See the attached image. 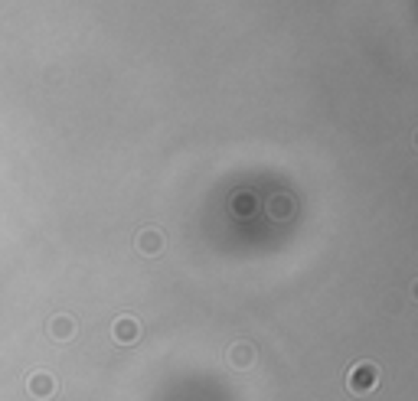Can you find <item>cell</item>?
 <instances>
[{"mask_svg":"<svg viewBox=\"0 0 418 401\" xmlns=\"http://www.w3.org/2000/svg\"><path fill=\"white\" fill-rule=\"evenodd\" d=\"M379 385V365L376 363H357L347 375V388L353 395H369Z\"/></svg>","mask_w":418,"mask_h":401,"instance_id":"1","label":"cell"},{"mask_svg":"<svg viewBox=\"0 0 418 401\" xmlns=\"http://www.w3.org/2000/svg\"><path fill=\"white\" fill-rule=\"evenodd\" d=\"M56 388H59V382H56V375H49V372H33V375L26 378V392L39 401L53 398Z\"/></svg>","mask_w":418,"mask_h":401,"instance_id":"2","label":"cell"},{"mask_svg":"<svg viewBox=\"0 0 418 401\" xmlns=\"http://www.w3.org/2000/svg\"><path fill=\"white\" fill-rule=\"evenodd\" d=\"M111 333H115V340L121 343V346H131V343H138L141 336V326L134 316H118L115 326H111Z\"/></svg>","mask_w":418,"mask_h":401,"instance_id":"3","label":"cell"},{"mask_svg":"<svg viewBox=\"0 0 418 401\" xmlns=\"http://www.w3.org/2000/svg\"><path fill=\"white\" fill-rule=\"evenodd\" d=\"M49 336H53V340H59V343H69L72 336H76V320H72V316H66V313L53 316V320H49Z\"/></svg>","mask_w":418,"mask_h":401,"instance_id":"4","label":"cell"},{"mask_svg":"<svg viewBox=\"0 0 418 401\" xmlns=\"http://www.w3.org/2000/svg\"><path fill=\"white\" fill-rule=\"evenodd\" d=\"M229 363H233L235 369H248V365L255 363V349L248 346V343H239V346L229 349Z\"/></svg>","mask_w":418,"mask_h":401,"instance_id":"5","label":"cell"},{"mask_svg":"<svg viewBox=\"0 0 418 401\" xmlns=\"http://www.w3.org/2000/svg\"><path fill=\"white\" fill-rule=\"evenodd\" d=\"M138 248H141V251H144V255H157V251H160V248H163V235H160V231H154V229L141 231Z\"/></svg>","mask_w":418,"mask_h":401,"instance_id":"6","label":"cell"}]
</instances>
